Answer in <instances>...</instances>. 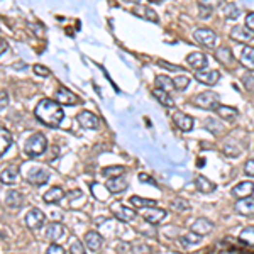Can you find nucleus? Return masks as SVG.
<instances>
[{"label": "nucleus", "mask_w": 254, "mask_h": 254, "mask_svg": "<svg viewBox=\"0 0 254 254\" xmlns=\"http://www.w3.org/2000/svg\"><path fill=\"white\" fill-rule=\"evenodd\" d=\"M34 115L37 121L43 122L48 127H60L64 119L63 107L58 100H49V98H43L34 109Z\"/></svg>", "instance_id": "1"}, {"label": "nucleus", "mask_w": 254, "mask_h": 254, "mask_svg": "<svg viewBox=\"0 0 254 254\" xmlns=\"http://www.w3.org/2000/svg\"><path fill=\"white\" fill-rule=\"evenodd\" d=\"M48 149V139L44 134H34V136H31L29 139H27L26 146H24V151H26L27 156L31 158H37L41 156V154H44Z\"/></svg>", "instance_id": "2"}, {"label": "nucleus", "mask_w": 254, "mask_h": 254, "mask_svg": "<svg viewBox=\"0 0 254 254\" xmlns=\"http://www.w3.org/2000/svg\"><path fill=\"white\" fill-rule=\"evenodd\" d=\"M193 104L204 111H217L219 107V95L215 92H202L195 97Z\"/></svg>", "instance_id": "3"}, {"label": "nucleus", "mask_w": 254, "mask_h": 254, "mask_svg": "<svg viewBox=\"0 0 254 254\" xmlns=\"http://www.w3.org/2000/svg\"><path fill=\"white\" fill-rule=\"evenodd\" d=\"M193 39L205 48H214L215 43H217V36L210 29H197L193 32Z\"/></svg>", "instance_id": "4"}, {"label": "nucleus", "mask_w": 254, "mask_h": 254, "mask_svg": "<svg viewBox=\"0 0 254 254\" xmlns=\"http://www.w3.org/2000/svg\"><path fill=\"white\" fill-rule=\"evenodd\" d=\"M44 221H46V215L39 210V208H31L26 214V225L32 231H37V229L43 227Z\"/></svg>", "instance_id": "5"}, {"label": "nucleus", "mask_w": 254, "mask_h": 254, "mask_svg": "<svg viewBox=\"0 0 254 254\" xmlns=\"http://www.w3.org/2000/svg\"><path fill=\"white\" fill-rule=\"evenodd\" d=\"M49 171L44 170V168H32V170L27 173V181L31 185H36V187H43L44 183H48L49 180Z\"/></svg>", "instance_id": "6"}, {"label": "nucleus", "mask_w": 254, "mask_h": 254, "mask_svg": "<svg viewBox=\"0 0 254 254\" xmlns=\"http://www.w3.org/2000/svg\"><path fill=\"white\" fill-rule=\"evenodd\" d=\"M141 214H143V217L146 219L147 222H151V224H158V222H161L166 217V210L158 208L156 205H153V207H144Z\"/></svg>", "instance_id": "7"}, {"label": "nucleus", "mask_w": 254, "mask_h": 254, "mask_svg": "<svg viewBox=\"0 0 254 254\" xmlns=\"http://www.w3.org/2000/svg\"><path fill=\"white\" fill-rule=\"evenodd\" d=\"M54 100H58L61 105H78L80 104V98H78L73 92H70L68 88H63V87H61L60 90H56V94H54Z\"/></svg>", "instance_id": "8"}, {"label": "nucleus", "mask_w": 254, "mask_h": 254, "mask_svg": "<svg viewBox=\"0 0 254 254\" xmlns=\"http://www.w3.org/2000/svg\"><path fill=\"white\" fill-rule=\"evenodd\" d=\"M231 37L234 41H239V43H249L254 39V32L248 26H234L231 29Z\"/></svg>", "instance_id": "9"}, {"label": "nucleus", "mask_w": 254, "mask_h": 254, "mask_svg": "<svg viewBox=\"0 0 254 254\" xmlns=\"http://www.w3.org/2000/svg\"><path fill=\"white\" fill-rule=\"evenodd\" d=\"M112 212H114L115 219H119V221H122V222H132L134 219H136V212H134V208L124 207V205H121V204L112 205Z\"/></svg>", "instance_id": "10"}, {"label": "nucleus", "mask_w": 254, "mask_h": 254, "mask_svg": "<svg viewBox=\"0 0 254 254\" xmlns=\"http://www.w3.org/2000/svg\"><path fill=\"white\" fill-rule=\"evenodd\" d=\"M77 122L83 127V129H97L98 127V117L88 111L80 112V114L77 115Z\"/></svg>", "instance_id": "11"}, {"label": "nucleus", "mask_w": 254, "mask_h": 254, "mask_svg": "<svg viewBox=\"0 0 254 254\" xmlns=\"http://www.w3.org/2000/svg\"><path fill=\"white\" fill-rule=\"evenodd\" d=\"M197 81H200V83L204 85H208V87H212V85H215L219 80H221V73H219L217 70H208V71H197Z\"/></svg>", "instance_id": "12"}, {"label": "nucleus", "mask_w": 254, "mask_h": 254, "mask_svg": "<svg viewBox=\"0 0 254 254\" xmlns=\"http://www.w3.org/2000/svg\"><path fill=\"white\" fill-rule=\"evenodd\" d=\"M187 63L191 70L200 71L204 68H207V56L204 53H190L187 56Z\"/></svg>", "instance_id": "13"}, {"label": "nucleus", "mask_w": 254, "mask_h": 254, "mask_svg": "<svg viewBox=\"0 0 254 254\" xmlns=\"http://www.w3.org/2000/svg\"><path fill=\"white\" fill-rule=\"evenodd\" d=\"M173 122L176 124L178 129L183 130V132H188V130H191V127H193V117L183 114V112H175Z\"/></svg>", "instance_id": "14"}, {"label": "nucleus", "mask_w": 254, "mask_h": 254, "mask_svg": "<svg viewBox=\"0 0 254 254\" xmlns=\"http://www.w3.org/2000/svg\"><path fill=\"white\" fill-rule=\"evenodd\" d=\"M64 234H66V229H64V225L58 224V222L49 224L46 229V239H49L51 242H58L60 239L64 238Z\"/></svg>", "instance_id": "15"}, {"label": "nucleus", "mask_w": 254, "mask_h": 254, "mask_svg": "<svg viewBox=\"0 0 254 254\" xmlns=\"http://www.w3.org/2000/svg\"><path fill=\"white\" fill-rule=\"evenodd\" d=\"M236 212L241 215H253L254 214V198L253 197H244L239 198L236 202Z\"/></svg>", "instance_id": "16"}, {"label": "nucleus", "mask_w": 254, "mask_h": 254, "mask_svg": "<svg viewBox=\"0 0 254 254\" xmlns=\"http://www.w3.org/2000/svg\"><path fill=\"white\" fill-rule=\"evenodd\" d=\"M43 198L46 204H51V205L60 204V202L64 198V190L61 187H51L49 190L43 195Z\"/></svg>", "instance_id": "17"}, {"label": "nucleus", "mask_w": 254, "mask_h": 254, "mask_svg": "<svg viewBox=\"0 0 254 254\" xmlns=\"http://www.w3.org/2000/svg\"><path fill=\"white\" fill-rule=\"evenodd\" d=\"M105 187H107V190L111 191V193H122V191H126V188H127V181L121 175V176L109 178Z\"/></svg>", "instance_id": "18"}, {"label": "nucleus", "mask_w": 254, "mask_h": 254, "mask_svg": "<svg viewBox=\"0 0 254 254\" xmlns=\"http://www.w3.org/2000/svg\"><path fill=\"white\" fill-rule=\"evenodd\" d=\"M102 244H104V239H102V236L98 234V232L90 231L85 234V246H87L90 251H97V249H100Z\"/></svg>", "instance_id": "19"}, {"label": "nucleus", "mask_w": 254, "mask_h": 254, "mask_svg": "<svg viewBox=\"0 0 254 254\" xmlns=\"http://www.w3.org/2000/svg\"><path fill=\"white\" fill-rule=\"evenodd\" d=\"M254 193V183L253 181H242V183L236 185L232 188V195L238 198H244V197H251Z\"/></svg>", "instance_id": "20"}, {"label": "nucleus", "mask_w": 254, "mask_h": 254, "mask_svg": "<svg viewBox=\"0 0 254 254\" xmlns=\"http://www.w3.org/2000/svg\"><path fill=\"white\" fill-rule=\"evenodd\" d=\"M212 227H214V224H212V222L208 221V219H204V217L197 219V221H195L193 224H191V231L197 232V234H200V236L210 234Z\"/></svg>", "instance_id": "21"}, {"label": "nucleus", "mask_w": 254, "mask_h": 254, "mask_svg": "<svg viewBox=\"0 0 254 254\" xmlns=\"http://www.w3.org/2000/svg\"><path fill=\"white\" fill-rule=\"evenodd\" d=\"M132 14L137 17H143V19L149 20V22H158V20H159L158 14L154 12L151 7H146V5H139V7H136V9H132Z\"/></svg>", "instance_id": "22"}, {"label": "nucleus", "mask_w": 254, "mask_h": 254, "mask_svg": "<svg viewBox=\"0 0 254 254\" xmlns=\"http://www.w3.org/2000/svg\"><path fill=\"white\" fill-rule=\"evenodd\" d=\"M5 204L10 208H19L24 205V197L17 190H9L5 193Z\"/></svg>", "instance_id": "23"}, {"label": "nucleus", "mask_w": 254, "mask_h": 254, "mask_svg": "<svg viewBox=\"0 0 254 254\" xmlns=\"http://www.w3.org/2000/svg\"><path fill=\"white\" fill-rule=\"evenodd\" d=\"M241 64L248 70L254 71V48L251 46H246L242 48V53H241V58H239Z\"/></svg>", "instance_id": "24"}, {"label": "nucleus", "mask_w": 254, "mask_h": 254, "mask_svg": "<svg viewBox=\"0 0 254 254\" xmlns=\"http://www.w3.org/2000/svg\"><path fill=\"white\" fill-rule=\"evenodd\" d=\"M219 114V117L222 119V121H234L236 117L239 115V112H238V109H234V107H229V105H219L217 107V111H215Z\"/></svg>", "instance_id": "25"}, {"label": "nucleus", "mask_w": 254, "mask_h": 254, "mask_svg": "<svg viewBox=\"0 0 254 254\" xmlns=\"http://www.w3.org/2000/svg\"><path fill=\"white\" fill-rule=\"evenodd\" d=\"M195 187H197V190L202 191V193H212V191L215 190V185L212 183L208 178L202 176V175H198V176L195 178Z\"/></svg>", "instance_id": "26"}, {"label": "nucleus", "mask_w": 254, "mask_h": 254, "mask_svg": "<svg viewBox=\"0 0 254 254\" xmlns=\"http://www.w3.org/2000/svg\"><path fill=\"white\" fill-rule=\"evenodd\" d=\"M153 95L156 97V100L159 102L161 105H164V107H173V105H175V100L171 98L170 92L163 90V88H158L156 87V90H153Z\"/></svg>", "instance_id": "27"}, {"label": "nucleus", "mask_w": 254, "mask_h": 254, "mask_svg": "<svg viewBox=\"0 0 254 254\" xmlns=\"http://www.w3.org/2000/svg\"><path fill=\"white\" fill-rule=\"evenodd\" d=\"M215 58H217L219 63L222 64H231L232 60H234V56H232V51L229 49V48H219V49H215Z\"/></svg>", "instance_id": "28"}, {"label": "nucleus", "mask_w": 254, "mask_h": 254, "mask_svg": "<svg viewBox=\"0 0 254 254\" xmlns=\"http://www.w3.org/2000/svg\"><path fill=\"white\" fill-rule=\"evenodd\" d=\"M0 180H2L3 185H12V183H16V180H17V170H16L14 166L3 168L2 173H0Z\"/></svg>", "instance_id": "29"}, {"label": "nucleus", "mask_w": 254, "mask_h": 254, "mask_svg": "<svg viewBox=\"0 0 254 254\" xmlns=\"http://www.w3.org/2000/svg\"><path fill=\"white\" fill-rule=\"evenodd\" d=\"M222 12H224V17L225 19H231V20H236L239 16H241V9H239L236 3H227V5H224V9H222Z\"/></svg>", "instance_id": "30"}, {"label": "nucleus", "mask_w": 254, "mask_h": 254, "mask_svg": "<svg viewBox=\"0 0 254 254\" xmlns=\"http://www.w3.org/2000/svg\"><path fill=\"white\" fill-rule=\"evenodd\" d=\"M156 87L158 88H163V90H166V92L176 90V88H175V81L171 80L170 77H164V75L156 77Z\"/></svg>", "instance_id": "31"}, {"label": "nucleus", "mask_w": 254, "mask_h": 254, "mask_svg": "<svg viewBox=\"0 0 254 254\" xmlns=\"http://www.w3.org/2000/svg\"><path fill=\"white\" fill-rule=\"evenodd\" d=\"M0 137H2V146H0V154L2 156H5V153L9 151L10 144H12V137H10L9 130L5 129V127H2L0 129Z\"/></svg>", "instance_id": "32"}, {"label": "nucleus", "mask_w": 254, "mask_h": 254, "mask_svg": "<svg viewBox=\"0 0 254 254\" xmlns=\"http://www.w3.org/2000/svg\"><path fill=\"white\" fill-rule=\"evenodd\" d=\"M224 154L229 158H238L241 154V147L238 146V143L234 141H229V143L224 144Z\"/></svg>", "instance_id": "33"}, {"label": "nucleus", "mask_w": 254, "mask_h": 254, "mask_svg": "<svg viewBox=\"0 0 254 254\" xmlns=\"http://www.w3.org/2000/svg\"><path fill=\"white\" fill-rule=\"evenodd\" d=\"M130 204H132L134 207L144 208V207H153V205H156V202L147 200V198H141V197H137V195H132V197H130Z\"/></svg>", "instance_id": "34"}, {"label": "nucleus", "mask_w": 254, "mask_h": 254, "mask_svg": "<svg viewBox=\"0 0 254 254\" xmlns=\"http://www.w3.org/2000/svg\"><path fill=\"white\" fill-rule=\"evenodd\" d=\"M102 175H104L105 178L121 176V175H124V166H107L102 170Z\"/></svg>", "instance_id": "35"}, {"label": "nucleus", "mask_w": 254, "mask_h": 254, "mask_svg": "<svg viewBox=\"0 0 254 254\" xmlns=\"http://www.w3.org/2000/svg\"><path fill=\"white\" fill-rule=\"evenodd\" d=\"M239 239H241L242 242H246V244L254 246V227H246L244 231L241 232Z\"/></svg>", "instance_id": "36"}, {"label": "nucleus", "mask_w": 254, "mask_h": 254, "mask_svg": "<svg viewBox=\"0 0 254 254\" xmlns=\"http://www.w3.org/2000/svg\"><path fill=\"white\" fill-rule=\"evenodd\" d=\"M170 207L173 208V210H176V212H183V210H188L190 205H188V202L183 200V198H175V200L170 204Z\"/></svg>", "instance_id": "37"}, {"label": "nucleus", "mask_w": 254, "mask_h": 254, "mask_svg": "<svg viewBox=\"0 0 254 254\" xmlns=\"http://www.w3.org/2000/svg\"><path fill=\"white\" fill-rule=\"evenodd\" d=\"M173 81L176 90H185V88L188 87V83H190V78H188L187 75H180V77H175Z\"/></svg>", "instance_id": "38"}, {"label": "nucleus", "mask_w": 254, "mask_h": 254, "mask_svg": "<svg viewBox=\"0 0 254 254\" xmlns=\"http://www.w3.org/2000/svg\"><path fill=\"white\" fill-rule=\"evenodd\" d=\"M200 238H202V236H200V234H197V232H193V231H191V234L185 236V238H183V239H181V244H183V246H191V244H198V242H200Z\"/></svg>", "instance_id": "39"}, {"label": "nucleus", "mask_w": 254, "mask_h": 254, "mask_svg": "<svg viewBox=\"0 0 254 254\" xmlns=\"http://www.w3.org/2000/svg\"><path fill=\"white\" fill-rule=\"evenodd\" d=\"M242 85H244L246 90L254 94V77L251 73H246L244 77H242Z\"/></svg>", "instance_id": "40"}, {"label": "nucleus", "mask_w": 254, "mask_h": 254, "mask_svg": "<svg viewBox=\"0 0 254 254\" xmlns=\"http://www.w3.org/2000/svg\"><path fill=\"white\" fill-rule=\"evenodd\" d=\"M222 3V0H198V5L202 9H215Z\"/></svg>", "instance_id": "41"}, {"label": "nucleus", "mask_w": 254, "mask_h": 254, "mask_svg": "<svg viewBox=\"0 0 254 254\" xmlns=\"http://www.w3.org/2000/svg\"><path fill=\"white\" fill-rule=\"evenodd\" d=\"M205 127L210 129L212 132H219V130H222V126L219 124L215 119H207V121H205Z\"/></svg>", "instance_id": "42"}, {"label": "nucleus", "mask_w": 254, "mask_h": 254, "mask_svg": "<svg viewBox=\"0 0 254 254\" xmlns=\"http://www.w3.org/2000/svg\"><path fill=\"white\" fill-rule=\"evenodd\" d=\"M34 73L37 75V77H43V78H48L51 75V71L48 70V68L41 66V64H34Z\"/></svg>", "instance_id": "43"}, {"label": "nucleus", "mask_w": 254, "mask_h": 254, "mask_svg": "<svg viewBox=\"0 0 254 254\" xmlns=\"http://www.w3.org/2000/svg\"><path fill=\"white\" fill-rule=\"evenodd\" d=\"M70 251L71 253H77V254H83L85 253V248H83V244H81L80 241H75V242H71Z\"/></svg>", "instance_id": "44"}, {"label": "nucleus", "mask_w": 254, "mask_h": 254, "mask_svg": "<svg viewBox=\"0 0 254 254\" xmlns=\"http://www.w3.org/2000/svg\"><path fill=\"white\" fill-rule=\"evenodd\" d=\"M244 173L248 176H254V159H248L244 164Z\"/></svg>", "instance_id": "45"}, {"label": "nucleus", "mask_w": 254, "mask_h": 254, "mask_svg": "<svg viewBox=\"0 0 254 254\" xmlns=\"http://www.w3.org/2000/svg\"><path fill=\"white\" fill-rule=\"evenodd\" d=\"M137 178H139V181H141V183L153 185V187H154V185H156V181H154L153 178H151L149 175H146V173H139V176H137Z\"/></svg>", "instance_id": "46"}, {"label": "nucleus", "mask_w": 254, "mask_h": 254, "mask_svg": "<svg viewBox=\"0 0 254 254\" xmlns=\"http://www.w3.org/2000/svg\"><path fill=\"white\" fill-rule=\"evenodd\" d=\"M48 253H49V254H63L64 251H63V248H61V246H58L56 242H53V244L48 248Z\"/></svg>", "instance_id": "47"}, {"label": "nucleus", "mask_w": 254, "mask_h": 254, "mask_svg": "<svg viewBox=\"0 0 254 254\" xmlns=\"http://www.w3.org/2000/svg\"><path fill=\"white\" fill-rule=\"evenodd\" d=\"M246 26L254 32V12H249L248 16H246Z\"/></svg>", "instance_id": "48"}, {"label": "nucleus", "mask_w": 254, "mask_h": 254, "mask_svg": "<svg viewBox=\"0 0 254 254\" xmlns=\"http://www.w3.org/2000/svg\"><path fill=\"white\" fill-rule=\"evenodd\" d=\"M9 104V97H7V92L2 90V104H0V107L5 109V105Z\"/></svg>", "instance_id": "49"}, {"label": "nucleus", "mask_w": 254, "mask_h": 254, "mask_svg": "<svg viewBox=\"0 0 254 254\" xmlns=\"http://www.w3.org/2000/svg\"><path fill=\"white\" fill-rule=\"evenodd\" d=\"M9 49V46H5V39H2V51H0V53L2 54H5V51Z\"/></svg>", "instance_id": "50"}, {"label": "nucleus", "mask_w": 254, "mask_h": 254, "mask_svg": "<svg viewBox=\"0 0 254 254\" xmlns=\"http://www.w3.org/2000/svg\"><path fill=\"white\" fill-rule=\"evenodd\" d=\"M124 2H127V3H139L141 0H124Z\"/></svg>", "instance_id": "51"}, {"label": "nucleus", "mask_w": 254, "mask_h": 254, "mask_svg": "<svg viewBox=\"0 0 254 254\" xmlns=\"http://www.w3.org/2000/svg\"><path fill=\"white\" fill-rule=\"evenodd\" d=\"M149 2H156L158 3V2H161V0H149Z\"/></svg>", "instance_id": "52"}]
</instances>
